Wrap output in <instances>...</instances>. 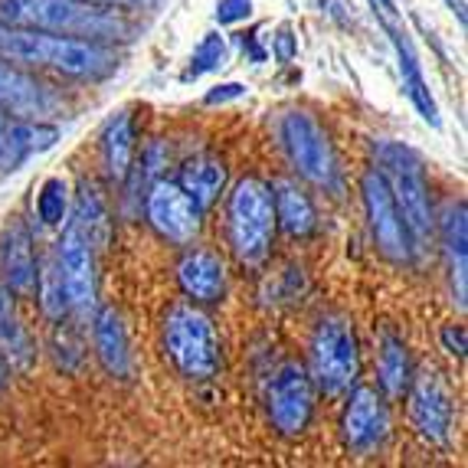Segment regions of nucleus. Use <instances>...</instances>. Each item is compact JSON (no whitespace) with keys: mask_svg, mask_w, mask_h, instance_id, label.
<instances>
[{"mask_svg":"<svg viewBox=\"0 0 468 468\" xmlns=\"http://www.w3.org/2000/svg\"><path fill=\"white\" fill-rule=\"evenodd\" d=\"M272 190V210H275V227L285 229L292 239H304L318 229V210H314L308 190L292 177H279L269 184Z\"/></svg>","mask_w":468,"mask_h":468,"instance_id":"obj_21","label":"nucleus"},{"mask_svg":"<svg viewBox=\"0 0 468 468\" xmlns=\"http://www.w3.org/2000/svg\"><path fill=\"white\" fill-rule=\"evenodd\" d=\"M53 357L63 370H79V364H82V344L76 341V335L63 321L53 331Z\"/></svg>","mask_w":468,"mask_h":468,"instance_id":"obj_30","label":"nucleus"},{"mask_svg":"<svg viewBox=\"0 0 468 468\" xmlns=\"http://www.w3.org/2000/svg\"><path fill=\"white\" fill-rule=\"evenodd\" d=\"M7 122H10V115L0 112V144H4V134H7Z\"/></svg>","mask_w":468,"mask_h":468,"instance_id":"obj_41","label":"nucleus"},{"mask_svg":"<svg viewBox=\"0 0 468 468\" xmlns=\"http://www.w3.org/2000/svg\"><path fill=\"white\" fill-rule=\"evenodd\" d=\"M275 210L272 190L266 180L242 177L227 200V239L242 269H262L275 246Z\"/></svg>","mask_w":468,"mask_h":468,"instance_id":"obj_4","label":"nucleus"},{"mask_svg":"<svg viewBox=\"0 0 468 468\" xmlns=\"http://www.w3.org/2000/svg\"><path fill=\"white\" fill-rule=\"evenodd\" d=\"M37 246H33V233L24 219L16 217L7 223L4 236H0V282L14 292V298H30L37 289Z\"/></svg>","mask_w":468,"mask_h":468,"instance_id":"obj_15","label":"nucleus"},{"mask_svg":"<svg viewBox=\"0 0 468 468\" xmlns=\"http://www.w3.org/2000/svg\"><path fill=\"white\" fill-rule=\"evenodd\" d=\"M436 236L442 242L445 256V272H449V285H452V302L459 304V312H465L468 298V217H465V200L449 203L439 219Z\"/></svg>","mask_w":468,"mask_h":468,"instance_id":"obj_18","label":"nucleus"},{"mask_svg":"<svg viewBox=\"0 0 468 468\" xmlns=\"http://www.w3.org/2000/svg\"><path fill=\"white\" fill-rule=\"evenodd\" d=\"M56 259L69 292V314L89 318L99 304V246L72 219H66L63 236L56 242Z\"/></svg>","mask_w":468,"mask_h":468,"instance_id":"obj_9","label":"nucleus"},{"mask_svg":"<svg viewBox=\"0 0 468 468\" xmlns=\"http://www.w3.org/2000/svg\"><path fill=\"white\" fill-rule=\"evenodd\" d=\"M272 53L279 63H292L298 56V37L292 33V27H282L279 37L272 39Z\"/></svg>","mask_w":468,"mask_h":468,"instance_id":"obj_33","label":"nucleus"},{"mask_svg":"<svg viewBox=\"0 0 468 468\" xmlns=\"http://www.w3.org/2000/svg\"><path fill=\"white\" fill-rule=\"evenodd\" d=\"M177 285L194 304H219L227 295V262L213 250H187L177 262Z\"/></svg>","mask_w":468,"mask_h":468,"instance_id":"obj_17","label":"nucleus"},{"mask_svg":"<svg viewBox=\"0 0 468 468\" xmlns=\"http://www.w3.org/2000/svg\"><path fill=\"white\" fill-rule=\"evenodd\" d=\"M0 24L95 43H125L138 30L122 7H101L89 0H0Z\"/></svg>","mask_w":468,"mask_h":468,"instance_id":"obj_2","label":"nucleus"},{"mask_svg":"<svg viewBox=\"0 0 468 468\" xmlns=\"http://www.w3.org/2000/svg\"><path fill=\"white\" fill-rule=\"evenodd\" d=\"M69 219L76 223L95 246H105L109 242V229H112V219H109V210H105V200L99 197V190L92 184H82L76 194V207H72Z\"/></svg>","mask_w":468,"mask_h":468,"instance_id":"obj_26","label":"nucleus"},{"mask_svg":"<svg viewBox=\"0 0 468 468\" xmlns=\"http://www.w3.org/2000/svg\"><path fill=\"white\" fill-rule=\"evenodd\" d=\"M383 30L390 37L393 49H397V63H399V79H403V92L410 95L413 101V109L422 115V122H430L432 128L442 125V118H439V105L430 92V82L422 76V66L416 59V49L410 43V37L403 33V27H397V16L393 20H383Z\"/></svg>","mask_w":468,"mask_h":468,"instance_id":"obj_19","label":"nucleus"},{"mask_svg":"<svg viewBox=\"0 0 468 468\" xmlns=\"http://www.w3.org/2000/svg\"><path fill=\"white\" fill-rule=\"evenodd\" d=\"M413 380V360H410V347L393 328H383L377 337V383L380 393L390 399H399Z\"/></svg>","mask_w":468,"mask_h":468,"instance_id":"obj_23","label":"nucleus"},{"mask_svg":"<svg viewBox=\"0 0 468 468\" xmlns=\"http://www.w3.org/2000/svg\"><path fill=\"white\" fill-rule=\"evenodd\" d=\"M302 269L295 266H285L282 272H275L272 279H269V289L262 292V295H272L269 302L272 304H285V302H295L298 295H302Z\"/></svg>","mask_w":468,"mask_h":468,"instance_id":"obj_31","label":"nucleus"},{"mask_svg":"<svg viewBox=\"0 0 468 468\" xmlns=\"http://www.w3.org/2000/svg\"><path fill=\"white\" fill-rule=\"evenodd\" d=\"M360 194H364V210H367V227L377 242V252L390 259L393 266H410L413 262V246L406 236L403 217L393 203L390 184L383 177L380 167H367L360 177Z\"/></svg>","mask_w":468,"mask_h":468,"instance_id":"obj_10","label":"nucleus"},{"mask_svg":"<svg viewBox=\"0 0 468 468\" xmlns=\"http://www.w3.org/2000/svg\"><path fill=\"white\" fill-rule=\"evenodd\" d=\"M7 380H10V370H7V364H4V360H0V390H4V387H7Z\"/></svg>","mask_w":468,"mask_h":468,"instance_id":"obj_40","label":"nucleus"},{"mask_svg":"<svg viewBox=\"0 0 468 468\" xmlns=\"http://www.w3.org/2000/svg\"><path fill=\"white\" fill-rule=\"evenodd\" d=\"M442 351L449 354V357H465V328H455V324H449V328H442Z\"/></svg>","mask_w":468,"mask_h":468,"instance_id":"obj_34","label":"nucleus"},{"mask_svg":"<svg viewBox=\"0 0 468 468\" xmlns=\"http://www.w3.org/2000/svg\"><path fill=\"white\" fill-rule=\"evenodd\" d=\"M89 4H101V7H144V4H151V0H89Z\"/></svg>","mask_w":468,"mask_h":468,"instance_id":"obj_36","label":"nucleus"},{"mask_svg":"<svg viewBox=\"0 0 468 468\" xmlns=\"http://www.w3.org/2000/svg\"><path fill=\"white\" fill-rule=\"evenodd\" d=\"M10 312H14V292L0 282V318H4V314H10Z\"/></svg>","mask_w":468,"mask_h":468,"instance_id":"obj_38","label":"nucleus"},{"mask_svg":"<svg viewBox=\"0 0 468 468\" xmlns=\"http://www.w3.org/2000/svg\"><path fill=\"white\" fill-rule=\"evenodd\" d=\"M59 141V125L53 122H33V118H10L4 144H0V171H16V167L43 154Z\"/></svg>","mask_w":468,"mask_h":468,"instance_id":"obj_20","label":"nucleus"},{"mask_svg":"<svg viewBox=\"0 0 468 468\" xmlns=\"http://www.w3.org/2000/svg\"><path fill=\"white\" fill-rule=\"evenodd\" d=\"M227 180H229L227 161L217 154L187 157V161L180 165V174H177V184L184 187V194H187L203 213L210 210L213 203L219 200V194L227 190Z\"/></svg>","mask_w":468,"mask_h":468,"instance_id":"obj_22","label":"nucleus"},{"mask_svg":"<svg viewBox=\"0 0 468 468\" xmlns=\"http://www.w3.org/2000/svg\"><path fill=\"white\" fill-rule=\"evenodd\" d=\"M370 4L377 7L380 20H393V16H397V4H393V0H370Z\"/></svg>","mask_w":468,"mask_h":468,"instance_id":"obj_37","label":"nucleus"},{"mask_svg":"<svg viewBox=\"0 0 468 468\" xmlns=\"http://www.w3.org/2000/svg\"><path fill=\"white\" fill-rule=\"evenodd\" d=\"M246 95V86L242 82H223V86L210 89V92L203 95L207 105H223V101H233V99H242Z\"/></svg>","mask_w":468,"mask_h":468,"instance_id":"obj_35","label":"nucleus"},{"mask_svg":"<svg viewBox=\"0 0 468 468\" xmlns=\"http://www.w3.org/2000/svg\"><path fill=\"white\" fill-rule=\"evenodd\" d=\"M39 302V312L47 314L49 321H63L69 314V292H66L63 282V269H59V259H56V250L47 256V262L39 266L37 272V289H33Z\"/></svg>","mask_w":468,"mask_h":468,"instance_id":"obj_25","label":"nucleus"},{"mask_svg":"<svg viewBox=\"0 0 468 468\" xmlns=\"http://www.w3.org/2000/svg\"><path fill=\"white\" fill-rule=\"evenodd\" d=\"M449 7L455 10V16H459V24H465V0H445Z\"/></svg>","mask_w":468,"mask_h":468,"instance_id":"obj_39","label":"nucleus"},{"mask_svg":"<svg viewBox=\"0 0 468 468\" xmlns=\"http://www.w3.org/2000/svg\"><path fill=\"white\" fill-rule=\"evenodd\" d=\"M0 59L27 66V69L59 72V76L82 79V82H101L112 72H118V53L109 43L4 24H0Z\"/></svg>","mask_w":468,"mask_h":468,"instance_id":"obj_1","label":"nucleus"},{"mask_svg":"<svg viewBox=\"0 0 468 468\" xmlns=\"http://www.w3.org/2000/svg\"><path fill=\"white\" fill-rule=\"evenodd\" d=\"M308 374L314 390L331 399H341L360 380V347L351 318L337 312L321 314L308 347Z\"/></svg>","mask_w":468,"mask_h":468,"instance_id":"obj_7","label":"nucleus"},{"mask_svg":"<svg viewBox=\"0 0 468 468\" xmlns=\"http://www.w3.org/2000/svg\"><path fill=\"white\" fill-rule=\"evenodd\" d=\"M72 213V194L63 177H47L37 190V217L43 227L63 229Z\"/></svg>","mask_w":468,"mask_h":468,"instance_id":"obj_28","label":"nucleus"},{"mask_svg":"<svg viewBox=\"0 0 468 468\" xmlns=\"http://www.w3.org/2000/svg\"><path fill=\"white\" fill-rule=\"evenodd\" d=\"M410 399V420L420 439L430 445H449L455 430V397L452 387L439 370H420L413 374L410 387L403 393Z\"/></svg>","mask_w":468,"mask_h":468,"instance_id":"obj_11","label":"nucleus"},{"mask_svg":"<svg viewBox=\"0 0 468 468\" xmlns=\"http://www.w3.org/2000/svg\"><path fill=\"white\" fill-rule=\"evenodd\" d=\"M66 101L53 86L33 76L27 66L4 63L0 59V112L10 118H33V122H53L63 115Z\"/></svg>","mask_w":468,"mask_h":468,"instance_id":"obj_14","label":"nucleus"},{"mask_svg":"<svg viewBox=\"0 0 468 468\" xmlns=\"http://www.w3.org/2000/svg\"><path fill=\"white\" fill-rule=\"evenodd\" d=\"M252 14V0H219L217 4V24L219 27H233L250 20Z\"/></svg>","mask_w":468,"mask_h":468,"instance_id":"obj_32","label":"nucleus"},{"mask_svg":"<svg viewBox=\"0 0 468 468\" xmlns=\"http://www.w3.org/2000/svg\"><path fill=\"white\" fill-rule=\"evenodd\" d=\"M144 217L151 229L171 246H194L203 229V210L184 194L177 180L157 177L144 190Z\"/></svg>","mask_w":468,"mask_h":468,"instance_id":"obj_12","label":"nucleus"},{"mask_svg":"<svg viewBox=\"0 0 468 468\" xmlns=\"http://www.w3.org/2000/svg\"><path fill=\"white\" fill-rule=\"evenodd\" d=\"M314 399H318V390H314L308 367L298 360L279 364L266 383V413L272 430L285 439L302 436L312 426Z\"/></svg>","mask_w":468,"mask_h":468,"instance_id":"obj_8","label":"nucleus"},{"mask_svg":"<svg viewBox=\"0 0 468 468\" xmlns=\"http://www.w3.org/2000/svg\"><path fill=\"white\" fill-rule=\"evenodd\" d=\"M341 413V439L354 455H374L387 436H390V406L377 387H360L354 383L351 390L344 393Z\"/></svg>","mask_w":468,"mask_h":468,"instance_id":"obj_13","label":"nucleus"},{"mask_svg":"<svg viewBox=\"0 0 468 468\" xmlns=\"http://www.w3.org/2000/svg\"><path fill=\"white\" fill-rule=\"evenodd\" d=\"M101 167L112 184H122L128 177V167L134 161V118L132 112H118L105 122L99 134Z\"/></svg>","mask_w":468,"mask_h":468,"instance_id":"obj_24","label":"nucleus"},{"mask_svg":"<svg viewBox=\"0 0 468 468\" xmlns=\"http://www.w3.org/2000/svg\"><path fill=\"white\" fill-rule=\"evenodd\" d=\"M0 360L7 364V370H30L37 360V344H33L30 331L20 324L16 312L0 318Z\"/></svg>","mask_w":468,"mask_h":468,"instance_id":"obj_27","label":"nucleus"},{"mask_svg":"<svg viewBox=\"0 0 468 468\" xmlns=\"http://www.w3.org/2000/svg\"><path fill=\"white\" fill-rule=\"evenodd\" d=\"M377 167L390 184L393 203L403 217L413 256H422L436 242V213H432L430 180H426L422 157L403 141H380L377 144Z\"/></svg>","mask_w":468,"mask_h":468,"instance_id":"obj_3","label":"nucleus"},{"mask_svg":"<svg viewBox=\"0 0 468 468\" xmlns=\"http://www.w3.org/2000/svg\"><path fill=\"white\" fill-rule=\"evenodd\" d=\"M227 56H229L227 39L219 37V33H207V37L197 43L194 53H190V63L180 79H184V82H194V79H200V76H210V72L227 66Z\"/></svg>","mask_w":468,"mask_h":468,"instance_id":"obj_29","label":"nucleus"},{"mask_svg":"<svg viewBox=\"0 0 468 468\" xmlns=\"http://www.w3.org/2000/svg\"><path fill=\"white\" fill-rule=\"evenodd\" d=\"M92 347L101 370L115 380H128L134 374L132 344H128L125 318L115 304H101L92 312Z\"/></svg>","mask_w":468,"mask_h":468,"instance_id":"obj_16","label":"nucleus"},{"mask_svg":"<svg viewBox=\"0 0 468 468\" xmlns=\"http://www.w3.org/2000/svg\"><path fill=\"white\" fill-rule=\"evenodd\" d=\"M275 138H279V148L285 154V161L292 165V171L304 184H312L318 190L341 187V167H337L331 134L324 132V125H321L312 112L304 109L282 112L279 122H275Z\"/></svg>","mask_w":468,"mask_h":468,"instance_id":"obj_6","label":"nucleus"},{"mask_svg":"<svg viewBox=\"0 0 468 468\" xmlns=\"http://www.w3.org/2000/svg\"><path fill=\"white\" fill-rule=\"evenodd\" d=\"M165 354L171 367L187 380H213L223 367L219 335L203 304L180 302L165 314Z\"/></svg>","mask_w":468,"mask_h":468,"instance_id":"obj_5","label":"nucleus"}]
</instances>
